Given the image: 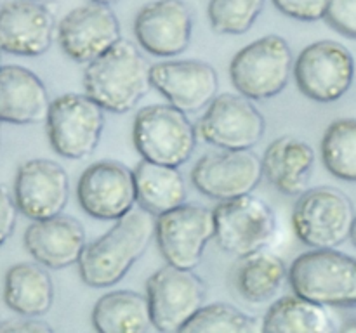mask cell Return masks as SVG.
I'll return each mask as SVG.
<instances>
[{
  "mask_svg": "<svg viewBox=\"0 0 356 333\" xmlns=\"http://www.w3.org/2000/svg\"><path fill=\"white\" fill-rule=\"evenodd\" d=\"M122 40L120 23L108 6L86 3L70 10L58 24V42L72 61H96Z\"/></svg>",
  "mask_w": 356,
  "mask_h": 333,
  "instance_id": "2e32d148",
  "label": "cell"
},
{
  "mask_svg": "<svg viewBox=\"0 0 356 333\" xmlns=\"http://www.w3.org/2000/svg\"><path fill=\"white\" fill-rule=\"evenodd\" d=\"M0 333H56L49 323L38 318H21L9 319L0 323Z\"/></svg>",
  "mask_w": 356,
  "mask_h": 333,
  "instance_id": "836d02e7",
  "label": "cell"
},
{
  "mask_svg": "<svg viewBox=\"0 0 356 333\" xmlns=\"http://www.w3.org/2000/svg\"><path fill=\"white\" fill-rule=\"evenodd\" d=\"M298 297L323 307H356V259L339 250H309L289 269Z\"/></svg>",
  "mask_w": 356,
  "mask_h": 333,
  "instance_id": "3957f363",
  "label": "cell"
},
{
  "mask_svg": "<svg viewBox=\"0 0 356 333\" xmlns=\"http://www.w3.org/2000/svg\"><path fill=\"white\" fill-rule=\"evenodd\" d=\"M17 214H19V208L14 200V194H10L9 189L0 184V246L13 236Z\"/></svg>",
  "mask_w": 356,
  "mask_h": 333,
  "instance_id": "d6a6232c",
  "label": "cell"
},
{
  "mask_svg": "<svg viewBox=\"0 0 356 333\" xmlns=\"http://www.w3.org/2000/svg\"><path fill=\"white\" fill-rule=\"evenodd\" d=\"M337 333H356V321H350L343 326Z\"/></svg>",
  "mask_w": 356,
  "mask_h": 333,
  "instance_id": "e575fe53",
  "label": "cell"
},
{
  "mask_svg": "<svg viewBox=\"0 0 356 333\" xmlns=\"http://www.w3.org/2000/svg\"><path fill=\"white\" fill-rule=\"evenodd\" d=\"M216 241L226 253L242 257L266 250L277 232L275 212L254 194L219 201L214 208Z\"/></svg>",
  "mask_w": 356,
  "mask_h": 333,
  "instance_id": "ba28073f",
  "label": "cell"
},
{
  "mask_svg": "<svg viewBox=\"0 0 356 333\" xmlns=\"http://www.w3.org/2000/svg\"><path fill=\"white\" fill-rule=\"evenodd\" d=\"M298 89L316 103L339 101L355 80V58L334 40H318L302 49L294 61Z\"/></svg>",
  "mask_w": 356,
  "mask_h": 333,
  "instance_id": "30bf717a",
  "label": "cell"
},
{
  "mask_svg": "<svg viewBox=\"0 0 356 333\" xmlns=\"http://www.w3.org/2000/svg\"><path fill=\"white\" fill-rule=\"evenodd\" d=\"M152 87L165 97L167 104L183 113L207 110L218 97L219 78L214 66L200 59H165L149 69Z\"/></svg>",
  "mask_w": 356,
  "mask_h": 333,
  "instance_id": "9a60e30c",
  "label": "cell"
},
{
  "mask_svg": "<svg viewBox=\"0 0 356 333\" xmlns=\"http://www.w3.org/2000/svg\"><path fill=\"white\" fill-rule=\"evenodd\" d=\"M197 135L188 114L170 104L141 108L132 125V142L141 160L176 169L190 162Z\"/></svg>",
  "mask_w": 356,
  "mask_h": 333,
  "instance_id": "277c9868",
  "label": "cell"
},
{
  "mask_svg": "<svg viewBox=\"0 0 356 333\" xmlns=\"http://www.w3.org/2000/svg\"><path fill=\"white\" fill-rule=\"evenodd\" d=\"M3 302L24 318H40L54 304V283L47 267L19 262L9 267L3 278Z\"/></svg>",
  "mask_w": 356,
  "mask_h": 333,
  "instance_id": "603a6c76",
  "label": "cell"
},
{
  "mask_svg": "<svg viewBox=\"0 0 356 333\" xmlns=\"http://www.w3.org/2000/svg\"><path fill=\"white\" fill-rule=\"evenodd\" d=\"M56 19L35 0H10L0 7V51L21 58H38L51 49Z\"/></svg>",
  "mask_w": 356,
  "mask_h": 333,
  "instance_id": "d6986e66",
  "label": "cell"
},
{
  "mask_svg": "<svg viewBox=\"0 0 356 333\" xmlns=\"http://www.w3.org/2000/svg\"><path fill=\"white\" fill-rule=\"evenodd\" d=\"M35 2H40V0H35Z\"/></svg>",
  "mask_w": 356,
  "mask_h": 333,
  "instance_id": "f35d334b",
  "label": "cell"
},
{
  "mask_svg": "<svg viewBox=\"0 0 356 333\" xmlns=\"http://www.w3.org/2000/svg\"><path fill=\"white\" fill-rule=\"evenodd\" d=\"M132 172L139 208L155 219L186 203L188 187L183 173L176 166L141 160Z\"/></svg>",
  "mask_w": 356,
  "mask_h": 333,
  "instance_id": "cb8c5ba5",
  "label": "cell"
},
{
  "mask_svg": "<svg viewBox=\"0 0 356 333\" xmlns=\"http://www.w3.org/2000/svg\"><path fill=\"white\" fill-rule=\"evenodd\" d=\"M292 73V49L280 35H266L250 42L229 62L233 87L240 96L250 101L278 96L287 87Z\"/></svg>",
  "mask_w": 356,
  "mask_h": 333,
  "instance_id": "8992f818",
  "label": "cell"
},
{
  "mask_svg": "<svg viewBox=\"0 0 356 333\" xmlns=\"http://www.w3.org/2000/svg\"><path fill=\"white\" fill-rule=\"evenodd\" d=\"M177 333H264V328L263 319L216 302L204 305Z\"/></svg>",
  "mask_w": 356,
  "mask_h": 333,
  "instance_id": "f1b7e54d",
  "label": "cell"
},
{
  "mask_svg": "<svg viewBox=\"0 0 356 333\" xmlns=\"http://www.w3.org/2000/svg\"><path fill=\"white\" fill-rule=\"evenodd\" d=\"M155 221L143 208H134L115 221L110 231L87 243L76 264L83 283L90 288H110L120 283L155 238Z\"/></svg>",
  "mask_w": 356,
  "mask_h": 333,
  "instance_id": "6da1fadb",
  "label": "cell"
},
{
  "mask_svg": "<svg viewBox=\"0 0 356 333\" xmlns=\"http://www.w3.org/2000/svg\"><path fill=\"white\" fill-rule=\"evenodd\" d=\"M323 19L337 33L356 40V0H329Z\"/></svg>",
  "mask_w": 356,
  "mask_h": 333,
  "instance_id": "4dcf8cb0",
  "label": "cell"
},
{
  "mask_svg": "<svg viewBox=\"0 0 356 333\" xmlns=\"http://www.w3.org/2000/svg\"><path fill=\"white\" fill-rule=\"evenodd\" d=\"M149 62L132 42L122 38L83 71V94L104 111L122 114L134 110L152 89Z\"/></svg>",
  "mask_w": 356,
  "mask_h": 333,
  "instance_id": "7a4b0ae2",
  "label": "cell"
},
{
  "mask_svg": "<svg viewBox=\"0 0 356 333\" xmlns=\"http://www.w3.org/2000/svg\"><path fill=\"white\" fill-rule=\"evenodd\" d=\"M51 148L68 160H83L97 149L104 130V110L86 94L56 97L45 120Z\"/></svg>",
  "mask_w": 356,
  "mask_h": 333,
  "instance_id": "52a82bcc",
  "label": "cell"
},
{
  "mask_svg": "<svg viewBox=\"0 0 356 333\" xmlns=\"http://www.w3.org/2000/svg\"><path fill=\"white\" fill-rule=\"evenodd\" d=\"M96 333H152L153 319L146 295L113 290L99 297L90 312Z\"/></svg>",
  "mask_w": 356,
  "mask_h": 333,
  "instance_id": "d4e9b609",
  "label": "cell"
},
{
  "mask_svg": "<svg viewBox=\"0 0 356 333\" xmlns=\"http://www.w3.org/2000/svg\"><path fill=\"white\" fill-rule=\"evenodd\" d=\"M350 239H351V243H353V245L356 246V219H355V222H353V229H351Z\"/></svg>",
  "mask_w": 356,
  "mask_h": 333,
  "instance_id": "8d00e7d4",
  "label": "cell"
},
{
  "mask_svg": "<svg viewBox=\"0 0 356 333\" xmlns=\"http://www.w3.org/2000/svg\"><path fill=\"white\" fill-rule=\"evenodd\" d=\"M320 156L327 172L356 182V118H339L323 132Z\"/></svg>",
  "mask_w": 356,
  "mask_h": 333,
  "instance_id": "83f0119b",
  "label": "cell"
},
{
  "mask_svg": "<svg viewBox=\"0 0 356 333\" xmlns=\"http://www.w3.org/2000/svg\"><path fill=\"white\" fill-rule=\"evenodd\" d=\"M92 3H101V6H108L110 7L111 3H117L118 0H90Z\"/></svg>",
  "mask_w": 356,
  "mask_h": 333,
  "instance_id": "d590c367",
  "label": "cell"
},
{
  "mask_svg": "<svg viewBox=\"0 0 356 333\" xmlns=\"http://www.w3.org/2000/svg\"><path fill=\"white\" fill-rule=\"evenodd\" d=\"M191 182L204 196L228 201L252 194L263 180V160L252 151H219L202 156L191 169Z\"/></svg>",
  "mask_w": 356,
  "mask_h": 333,
  "instance_id": "5bb4252c",
  "label": "cell"
},
{
  "mask_svg": "<svg viewBox=\"0 0 356 333\" xmlns=\"http://www.w3.org/2000/svg\"><path fill=\"white\" fill-rule=\"evenodd\" d=\"M204 280L197 273L165 264L146 281L153 328L177 333L205 305Z\"/></svg>",
  "mask_w": 356,
  "mask_h": 333,
  "instance_id": "9c48e42d",
  "label": "cell"
},
{
  "mask_svg": "<svg viewBox=\"0 0 356 333\" xmlns=\"http://www.w3.org/2000/svg\"><path fill=\"white\" fill-rule=\"evenodd\" d=\"M0 54H2V51H0ZM0 68H2V65H0Z\"/></svg>",
  "mask_w": 356,
  "mask_h": 333,
  "instance_id": "74e56055",
  "label": "cell"
},
{
  "mask_svg": "<svg viewBox=\"0 0 356 333\" xmlns=\"http://www.w3.org/2000/svg\"><path fill=\"white\" fill-rule=\"evenodd\" d=\"M139 47L155 58H174L190 47L193 16L183 0H153L134 17Z\"/></svg>",
  "mask_w": 356,
  "mask_h": 333,
  "instance_id": "ac0fdd59",
  "label": "cell"
},
{
  "mask_svg": "<svg viewBox=\"0 0 356 333\" xmlns=\"http://www.w3.org/2000/svg\"><path fill=\"white\" fill-rule=\"evenodd\" d=\"M264 333H337L327 307L298 295H285L270 305L263 318Z\"/></svg>",
  "mask_w": 356,
  "mask_h": 333,
  "instance_id": "4316f807",
  "label": "cell"
},
{
  "mask_svg": "<svg viewBox=\"0 0 356 333\" xmlns=\"http://www.w3.org/2000/svg\"><path fill=\"white\" fill-rule=\"evenodd\" d=\"M355 205L334 186L306 189L292 208V228L301 243L313 250H334L350 239Z\"/></svg>",
  "mask_w": 356,
  "mask_h": 333,
  "instance_id": "5b68a950",
  "label": "cell"
},
{
  "mask_svg": "<svg viewBox=\"0 0 356 333\" xmlns=\"http://www.w3.org/2000/svg\"><path fill=\"white\" fill-rule=\"evenodd\" d=\"M329 0H273V6L284 16L298 21H318L325 17Z\"/></svg>",
  "mask_w": 356,
  "mask_h": 333,
  "instance_id": "1f68e13d",
  "label": "cell"
},
{
  "mask_svg": "<svg viewBox=\"0 0 356 333\" xmlns=\"http://www.w3.org/2000/svg\"><path fill=\"white\" fill-rule=\"evenodd\" d=\"M216 238L214 212L200 203H184L155 221V239L167 264L193 271L205 246Z\"/></svg>",
  "mask_w": 356,
  "mask_h": 333,
  "instance_id": "8fae6325",
  "label": "cell"
},
{
  "mask_svg": "<svg viewBox=\"0 0 356 333\" xmlns=\"http://www.w3.org/2000/svg\"><path fill=\"white\" fill-rule=\"evenodd\" d=\"M51 104L47 87L31 69L19 65L0 68V123H42Z\"/></svg>",
  "mask_w": 356,
  "mask_h": 333,
  "instance_id": "44dd1931",
  "label": "cell"
},
{
  "mask_svg": "<svg viewBox=\"0 0 356 333\" xmlns=\"http://www.w3.org/2000/svg\"><path fill=\"white\" fill-rule=\"evenodd\" d=\"M264 179L287 196H301L308 189L315 166V149L302 139L282 135L270 142L263 155Z\"/></svg>",
  "mask_w": 356,
  "mask_h": 333,
  "instance_id": "7402d4cb",
  "label": "cell"
},
{
  "mask_svg": "<svg viewBox=\"0 0 356 333\" xmlns=\"http://www.w3.org/2000/svg\"><path fill=\"white\" fill-rule=\"evenodd\" d=\"M198 135L209 144L229 151H250L266 134V118L240 94H218L198 120Z\"/></svg>",
  "mask_w": 356,
  "mask_h": 333,
  "instance_id": "7c38bea8",
  "label": "cell"
},
{
  "mask_svg": "<svg viewBox=\"0 0 356 333\" xmlns=\"http://www.w3.org/2000/svg\"><path fill=\"white\" fill-rule=\"evenodd\" d=\"M76 198L92 219L118 221L138 203L134 172L117 160L92 163L79 177Z\"/></svg>",
  "mask_w": 356,
  "mask_h": 333,
  "instance_id": "4fadbf2b",
  "label": "cell"
},
{
  "mask_svg": "<svg viewBox=\"0 0 356 333\" xmlns=\"http://www.w3.org/2000/svg\"><path fill=\"white\" fill-rule=\"evenodd\" d=\"M289 281L287 264L270 250L242 257L235 269V287L240 297L252 304L268 302Z\"/></svg>",
  "mask_w": 356,
  "mask_h": 333,
  "instance_id": "484cf974",
  "label": "cell"
},
{
  "mask_svg": "<svg viewBox=\"0 0 356 333\" xmlns=\"http://www.w3.org/2000/svg\"><path fill=\"white\" fill-rule=\"evenodd\" d=\"M23 241L35 262L47 269H65L79 264L87 246V234L79 219L61 214L31 222Z\"/></svg>",
  "mask_w": 356,
  "mask_h": 333,
  "instance_id": "ffe728a7",
  "label": "cell"
},
{
  "mask_svg": "<svg viewBox=\"0 0 356 333\" xmlns=\"http://www.w3.org/2000/svg\"><path fill=\"white\" fill-rule=\"evenodd\" d=\"M13 194L19 214L31 222L61 215L70 200L68 172L54 160H28L17 169Z\"/></svg>",
  "mask_w": 356,
  "mask_h": 333,
  "instance_id": "e0dca14e",
  "label": "cell"
},
{
  "mask_svg": "<svg viewBox=\"0 0 356 333\" xmlns=\"http://www.w3.org/2000/svg\"><path fill=\"white\" fill-rule=\"evenodd\" d=\"M264 9V0H211L207 16L219 35H243Z\"/></svg>",
  "mask_w": 356,
  "mask_h": 333,
  "instance_id": "f546056e",
  "label": "cell"
}]
</instances>
